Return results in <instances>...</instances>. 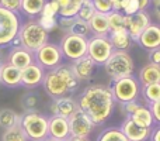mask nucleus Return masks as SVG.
Masks as SVG:
<instances>
[{
  "instance_id": "f257e3e1",
  "label": "nucleus",
  "mask_w": 160,
  "mask_h": 141,
  "mask_svg": "<svg viewBox=\"0 0 160 141\" xmlns=\"http://www.w3.org/2000/svg\"><path fill=\"white\" fill-rule=\"evenodd\" d=\"M79 109H82L96 126L105 123L115 109L111 89L104 85H90L79 96Z\"/></svg>"
},
{
  "instance_id": "f03ea898",
  "label": "nucleus",
  "mask_w": 160,
  "mask_h": 141,
  "mask_svg": "<svg viewBox=\"0 0 160 141\" xmlns=\"http://www.w3.org/2000/svg\"><path fill=\"white\" fill-rule=\"evenodd\" d=\"M80 82L75 76L70 65L61 64L59 67L45 72L42 86L51 99H58L62 96L73 93L79 88Z\"/></svg>"
},
{
  "instance_id": "7ed1b4c3",
  "label": "nucleus",
  "mask_w": 160,
  "mask_h": 141,
  "mask_svg": "<svg viewBox=\"0 0 160 141\" xmlns=\"http://www.w3.org/2000/svg\"><path fill=\"white\" fill-rule=\"evenodd\" d=\"M48 38H49V33L45 28H42V25L38 23V20L34 19L21 24L17 40L14 41L13 45H21L25 50L35 52L42 45L47 44Z\"/></svg>"
},
{
  "instance_id": "20e7f679",
  "label": "nucleus",
  "mask_w": 160,
  "mask_h": 141,
  "mask_svg": "<svg viewBox=\"0 0 160 141\" xmlns=\"http://www.w3.org/2000/svg\"><path fill=\"white\" fill-rule=\"evenodd\" d=\"M49 117L39 113L38 110L24 111L21 114V127L30 141H42L48 137Z\"/></svg>"
},
{
  "instance_id": "39448f33",
  "label": "nucleus",
  "mask_w": 160,
  "mask_h": 141,
  "mask_svg": "<svg viewBox=\"0 0 160 141\" xmlns=\"http://www.w3.org/2000/svg\"><path fill=\"white\" fill-rule=\"evenodd\" d=\"M21 24V14L0 6V48L14 44Z\"/></svg>"
},
{
  "instance_id": "423d86ee",
  "label": "nucleus",
  "mask_w": 160,
  "mask_h": 141,
  "mask_svg": "<svg viewBox=\"0 0 160 141\" xmlns=\"http://www.w3.org/2000/svg\"><path fill=\"white\" fill-rule=\"evenodd\" d=\"M104 69L105 73L111 78V80L121 79V78L133 75L135 62H133L132 57L128 54V51L114 50L108 61L104 64Z\"/></svg>"
},
{
  "instance_id": "0eeeda50",
  "label": "nucleus",
  "mask_w": 160,
  "mask_h": 141,
  "mask_svg": "<svg viewBox=\"0 0 160 141\" xmlns=\"http://www.w3.org/2000/svg\"><path fill=\"white\" fill-rule=\"evenodd\" d=\"M141 88L142 86L138 78H135L133 75L112 80L110 86L115 102L121 103V105L132 102V100H138L139 95H141Z\"/></svg>"
},
{
  "instance_id": "6e6552de",
  "label": "nucleus",
  "mask_w": 160,
  "mask_h": 141,
  "mask_svg": "<svg viewBox=\"0 0 160 141\" xmlns=\"http://www.w3.org/2000/svg\"><path fill=\"white\" fill-rule=\"evenodd\" d=\"M114 52L108 35H91L87 44V57L96 65H104Z\"/></svg>"
},
{
  "instance_id": "1a4fd4ad",
  "label": "nucleus",
  "mask_w": 160,
  "mask_h": 141,
  "mask_svg": "<svg viewBox=\"0 0 160 141\" xmlns=\"http://www.w3.org/2000/svg\"><path fill=\"white\" fill-rule=\"evenodd\" d=\"M87 44L88 38H86V37L66 33L63 38L61 40L59 47H61V51L63 54V58L73 62L76 59L82 58V57L87 55Z\"/></svg>"
},
{
  "instance_id": "9d476101",
  "label": "nucleus",
  "mask_w": 160,
  "mask_h": 141,
  "mask_svg": "<svg viewBox=\"0 0 160 141\" xmlns=\"http://www.w3.org/2000/svg\"><path fill=\"white\" fill-rule=\"evenodd\" d=\"M34 61L41 65L45 71H51L63 62V54H62L59 44L48 41L38 51L34 52Z\"/></svg>"
},
{
  "instance_id": "9b49d317",
  "label": "nucleus",
  "mask_w": 160,
  "mask_h": 141,
  "mask_svg": "<svg viewBox=\"0 0 160 141\" xmlns=\"http://www.w3.org/2000/svg\"><path fill=\"white\" fill-rule=\"evenodd\" d=\"M69 127H70V136L72 137H80V138H88L90 134L93 133L96 124L93 120L82 110L79 109L76 113H73L69 117Z\"/></svg>"
},
{
  "instance_id": "f8f14e48",
  "label": "nucleus",
  "mask_w": 160,
  "mask_h": 141,
  "mask_svg": "<svg viewBox=\"0 0 160 141\" xmlns=\"http://www.w3.org/2000/svg\"><path fill=\"white\" fill-rule=\"evenodd\" d=\"M150 24V16L148 11H138L131 16H125V30L131 35L132 41H138L139 35L145 31V28Z\"/></svg>"
},
{
  "instance_id": "ddd939ff",
  "label": "nucleus",
  "mask_w": 160,
  "mask_h": 141,
  "mask_svg": "<svg viewBox=\"0 0 160 141\" xmlns=\"http://www.w3.org/2000/svg\"><path fill=\"white\" fill-rule=\"evenodd\" d=\"M49 110L52 116H61L65 119H69L73 113L79 110V103L75 97L68 95V96H62L58 99H52Z\"/></svg>"
},
{
  "instance_id": "4468645a",
  "label": "nucleus",
  "mask_w": 160,
  "mask_h": 141,
  "mask_svg": "<svg viewBox=\"0 0 160 141\" xmlns=\"http://www.w3.org/2000/svg\"><path fill=\"white\" fill-rule=\"evenodd\" d=\"M45 71L41 65H38L37 62H32L31 65H28L27 68L21 69V86L27 89H35L39 85H42L45 78Z\"/></svg>"
},
{
  "instance_id": "2eb2a0df",
  "label": "nucleus",
  "mask_w": 160,
  "mask_h": 141,
  "mask_svg": "<svg viewBox=\"0 0 160 141\" xmlns=\"http://www.w3.org/2000/svg\"><path fill=\"white\" fill-rule=\"evenodd\" d=\"M6 62L11 64L13 67L18 68V69H24L32 62H35L34 61V52L22 48L21 45H11Z\"/></svg>"
},
{
  "instance_id": "dca6fc26",
  "label": "nucleus",
  "mask_w": 160,
  "mask_h": 141,
  "mask_svg": "<svg viewBox=\"0 0 160 141\" xmlns=\"http://www.w3.org/2000/svg\"><path fill=\"white\" fill-rule=\"evenodd\" d=\"M119 128L129 141H148L150 138V133H152V128L142 127V126L136 124L131 117H127L122 122Z\"/></svg>"
},
{
  "instance_id": "f3484780",
  "label": "nucleus",
  "mask_w": 160,
  "mask_h": 141,
  "mask_svg": "<svg viewBox=\"0 0 160 141\" xmlns=\"http://www.w3.org/2000/svg\"><path fill=\"white\" fill-rule=\"evenodd\" d=\"M48 137L66 141L70 137L69 120L61 116H51L48 123Z\"/></svg>"
},
{
  "instance_id": "a211bd4d",
  "label": "nucleus",
  "mask_w": 160,
  "mask_h": 141,
  "mask_svg": "<svg viewBox=\"0 0 160 141\" xmlns=\"http://www.w3.org/2000/svg\"><path fill=\"white\" fill-rule=\"evenodd\" d=\"M138 42L143 50L152 51L156 48H160V24H155V23H150L145 31L139 35Z\"/></svg>"
},
{
  "instance_id": "6ab92c4d",
  "label": "nucleus",
  "mask_w": 160,
  "mask_h": 141,
  "mask_svg": "<svg viewBox=\"0 0 160 141\" xmlns=\"http://www.w3.org/2000/svg\"><path fill=\"white\" fill-rule=\"evenodd\" d=\"M0 78H2V86L10 89L21 86V69L13 67L8 62L0 65Z\"/></svg>"
},
{
  "instance_id": "aec40b11",
  "label": "nucleus",
  "mask_w": 160,
  "mask_h": 141,
  "mask_svg": "<svg viewBox=\"0 0 160 141\" xmlns=\"http://www.w3.org/2000/svg\"><path fill=\"white\" fill-rule=\"evenodd\" d=\"M97 65L88 58L87 55L82 57V58L76 59V61L72 62L70 68H72L75 76L79 79V82H83V80H88L94 73V69H96Z\"/></svg>"
},
{
  "instance_id": "412c9836",
  "label": "nucleus",
  "mask_w": 160,
  "mask_h": 141,
  "mask_svg": "<svg viewBox=\"0 0 160 141\" xmlns=\"http://www.w3.org/2000/svg\"><path fill=\"white\" fill-rule=\"evenodd\" d=\"M138 80L141 83V86L152 85V83H160V65L149 62L145 67H142V69L139 71Z\"/></svg>"
},
{
  "instance_id": "4be33fe9",
  "label": "nucleus",
  "mask_w": 160,
  "mask_h": 141,
  "mask_svg": "<svg viewBox=\"0 0 160 141\" xmlns=\"http://www.w3.org/2000/svg\"><path fill=\"white\" fill-rule=\"evenodd\" d=\"M47 0H21L20 4V14L28 17L30 20L38 19L39 14L42 13Z\"/></svg>"
},
{
  "instance_id": "5701e85b",
  "label": "nucleus",
  "mask_w": 160,
  "mask_h": 141,
  "mask_svg": "<svg viewBox=\"0 0 160 141\" xmlns=\"http://www.w3.org/2000/svg\"><path fill=\"white\" fill-rule=\"evenodd\" d=\"M90 30L93 35H108L110 34V25H108V17L107 14L102 13H94V16L88 21Z\"/></svg>"
},
{
  "instance_id": "b1692460",
  "label": "nucleus",
  "mask_w": 160,
  "mask_h": 141,
  "mask_svg": "<svg viewBox=\"0 0 160 141\" xmlns=\"http://www.w3.org/2000/svg\"><path fill=\"white\" fill-rule=\"evenodd\" d=\"M108 38H110L114 50L127 51L132 45V38H131V35L128 34V31L125 28L124 30H118V31H111L108 34Z\"/></svg>"
},
{
  "instance_id": "393cba45",
  "label": "nucleus",
  "mask_w": 160,
  "mask_h": 141,
  "mask_svg": "<svg viewBox=\"0 0 160 141\" xmlns=\"http://www.w3.org/2000/svg\"><path fill=\"white\" fill-rule=\"evenodd\" d=\"M20 123H21V114L17 113L14 109L10 107L0 109V127L3 130L14 127L16 124H20Z\"/></svg>"
},
{
  "instance_id": "a878e982",
  "label": "nucleus",
  "mask_w": 160,
  "mask_h": 141,
  "mask_svg": "<svg viewBox=\"0 0 160 141\" xmlns=\"http://www.w3.org/2000/svg\"><path fill=\"white\" fill-rule=\"evenodd\" d=\"M59 6V17H76L83 0H53Z\"/></svg>"
},
{
  "instance_id": "bb28decb",
  "label": "nucleus",
  "mask_w": 160,
  "mask_h": 141,
  "mask_svg": "<svg viewBox=\"0 0 160 141\" xmlns=\"http://www.w3.org/2000/svg\"><path fill=\"white\" fill-rule=\"evenodd\" d=\"M129 117L136 124L142 126V127L152 128L153 123H155V119H153V114H152V111H150V109L146 107V106H142V105H141V107Z\"/></svg>"
},
{
  "instance_id": "cd10ccee",
  "label": "nucleus",
  "mask_w": 160,
  "mask_h": 141,
  "mask_svg": "<svg viewBox=\"0 0 160 141\" xmlns=\"http://www.w3.org/2000/svg\"><path fill=\"white\" fill-rule=\"evenodd\" d=\"M141 95L148 105L158 102V100H160V83H152V85L142 86Z\"/></svg>"
},
{
  "instance_id": "c85d7f7f",
  "label": "nucleus",
  "mask_w": 160,
  "mask_h": 141,
  "mask_svg": "<svg viewBox=\"0 0 160 141\" xmlns=\"http://www.w3.org/2000/svg\"><path fill=\"white\" fill-rule=\"evenodd\" d=\"M97 141H129L127 138L121 128L117 127H110L102 130L97 137Z\"/></svg>"
},
{
  "instance_id": "c756f323",
  "label": "nucleus",
  "mask_w": 160,
  "mask_h": 141,
  "mask_svg": "<svg viewBox=\"0 0 160 141\" xmlns=\"http://www.w3.org/2000/svg\"><path fill=\"white\" fill-rule=\"evenodd\" d=\"M2 141H30V140L25 136L21 124H16L14 127L4 130V133L2 134Z\"/></svg>"
},
{
  "instance_id": "7c9ffc66",
  "label": "nucleus",
  "mask_w": 160,
  "mask_h": 141,
  "mask_svg": "<svg viewBox=\"0 0 160 141\" xmlns=\"http://www.w3.org/2000/svg\"><path fill=\"white\" fill-rule=\"evenodd\" d=\"M108 17V25H110V33L111 31H118L125 28V14L118 10H112L111 13L107 14Z\"/></svg>"
},
{
  "instance_id": "2f4dec72",
  "label": "nucleus",
  "mask_w": 160,
  "mask_h": 141,
  "mask_svg": "<svg viewBox=\"0 0 160 141\" xmlns=\"http://www.w3.org/2000/svg\"><path fill=\"white\" fill-rule=\"evenodd\" d=\"M68 33L76 34V35L86 37V38H88V35H90L91 30H90V25H88L87 21H84V20L79 19V17H75V20H73V23H72V25H70V28L68 30Z\"/></svg>"
},
{
  "instance_id": "473e14b6",
  "label": "nucleus",
  "mask_w": 160,
  "mask_h": 141,
  "mask_svg": "<svg viewBox=\"0 0 160 141\" xmlns=\"http://www.w3.org/2000/svg\"><path fill=\"white\" fill-rule=\"evenodd\" d=\"M94 13H96V8H94V3L93 0H83L82 6H80V10L78 13L79 19L84 20V21H90V19L94 16Z\"/></svg>"
},
{
  "instance_id": "72a5a7b5",
  "label": "nucleus",
  "mask_w": 160,
  "mask_h": 141,
  "mask_svg": "<svg viewBox=\"0 0 160 141\" xmlns=\"http://www.w3.org/2000/svg\"><path fill=\"white\" fill-rule=\"evenodd\" d=\"M121 13H124L125 16H131L139 11V4L138 0H121Z\"/></svg>"
},
{
  "instance_id": "f704fd0d",
  "label": "nucleus",
  "mask_w": 160,
  "mask_h": 141,
  "mask_svg": "<svg viewBox=\"0 0 160 141\" xmlns=\"http://www.w3.org/2000/svg\"><path fill=\"white\" fill-rule=\"evenodd\" d=\"M39 16H48V17H59V6L53 0H47L42 13Z\"/></svg>"
},
{
  "instance_id": "c9c22d12",
  "label": "nucleus",
  "mask_w": 160,
  "mask_h": 141,
  "mask_svg": "<svg viewBox=\"0 0 160 141\" xmlns=\"http://www.w3.org/2000/svg\"><path fill=\"white\" fill-rule=\"evenodd\" d=\"M22 106H24L25 111H31V110H37L38 106V96L35 93H27L22 97Z\"/></svg>"
},
{
  "instance_id": "e433bc0d",
  "label": "nucleus",
  "mask_w": 160,
  "mask_h": 141,
  "mask_svg": "<svg viewBox=\"0 0 160 141\" xmlns=\"http://www.w3.org/2000/svg\"><path fill=\"white\" fill-rule=\"evenodd\" d=\"M37 20H38V23L42 25V28H45L48 33H49V31H52V30H55V28L58 27V17L39 16Z\"/></svg>"
},
{
  "instance_id": "4c0bfd02",
  "label": "nucleus",
  "mask_w": 160,
  "mask_h": 141,
  "mask_svg": "<svg viewBox=\"0 0 160 141\" xmlns=\"http://www.w3.org/2000/svg\"><path fill=\"white\" fill-rule=\"evenodd\" d=\"M94 8L97 13H102V14H108L114 10L111 0H94Z\"/></svg>"
},
{
  "instance_id": "58836bf2",
  "label": "nucleus",
  "mask_w": 160,
  "mask_h": 141,
  "mask_svg": "<svg viewBox=\"0 0 160 141\" xmlns=\"http://www.w3.org/2000/svg\"><path fill=\"white\" fill-rule=\"evenodd\" d=\"M20 4H21V0H0L2 7L11 11H16V13H20Z\"/></svg>"
},
{
  "instance_id": "ea45409f",
  "label": "nucleus",
  "mask_w": 160,
  "mask_h": 141,
  "mask_svg": "<svg viewBox=\"0 0 160 141\" xmlns=\"http://www.w3.org/2000/svg\"><path fill=\"white\" fill-rule=\"evenodd\" d=\"M122 107H124V111H125V114H127V117H129V116H132L139 107H141V103H139L138 100H132V102L124 103Z\"/></svg>"
},
{
  "instance_id": "a19ab883",
  "label": "nucleus",
  "mask_w": 160,
  "mask_h": 141,
  "mask_svg": "<svg viewBox=\"0 0 160 141\" xmlns=\"http://www.w3.org/2000/svg\"><path fill=\"white\" fill-rule=\"evenodd\" d=\"M149 109H150V111H152V114H153L155 123H159L160 124V100L152 103V105H149Z\"/></svg>"
},
{
  "instance_id": "79ce46f5",
  "label": "nucleus",
  "mask_w": 160,
  "mask_h": 141,
  "mask_svg": "<svg viewBox=\"0 0 160 141\" xmlns=\"http://www.w3.org/2000/svg\"><path fill=\"white\" fill-rule=\"evenodd\" d=\"M149 62L156 65H160V48L149 51Z\"/></svg>"
},
{
  "instance_id": "37998d69",
  "label": "nucleus",
  "mask_w": 160,
  "mask_h": 141,
  "mask_svg": "<svg viewBox=\"0 0 160 141\" xmlns=\"http://www.w3.org/2000/svg\"><path fill=\"white\" fill-rule=\"evenodd\" d=\"M150 141H160V124L150 133Z\"/></svg>"
},
{
  "instance_id": "c03bdc74",
  "label": "nucleus",
  "mask_w": 160,
  "mask_h": 141,
  "mask_svg": "<svg viewBox=\"0 0 160 141\" xmlns=\"http://www.w3.org/2000/svg\"><path fill=\"white\" fill-rule=\"evenodd\" d=\"M139 11H146V8L150 6V0H138Z\"/></svg>"
},
{
  "instance_id": "a18cd8bd",
  "label": "nucleus",
  "mask_w": 160,
  "mask_h": 141,
  "mask_svg": "<svg viewBox=\"0 0 160 141\" xmlns=\"http://www.w3.org/2000/svg\"><path fill=\"white\" fill-rule=\"evenodd\" d=\"M111 4H112L114 10L119 11V8H121V0H111Z\"/></svg>"
},
{
  "instance_id": "49530a36",
  "label": "nucleus",
  "mask_w": 160,
  "mask_h": 141,
  "mask_svg": "<svg viewBox=\"0 0 160 141\" xmlns=\"http://www.w3.org/2000/svg\"><path fill=\"white\" fill-rule=\"evenodd\" d=\"M66 141H90V140H88V138H80V137H72V136H70Z\"/></svg>"
},
{
  "instance_id": "de8ad7c7",
  "label": "nucleus",
  "mask_w": 160,
  "mask_h": 141,
  "mask_svg": "<svg viewBox=\"0 0 160 141\" xmlns=\"http://www.w3.org/2000/svg\"><path fill=\"white\" fill-rule=\"evenodd\" d=\"M153 13H155L156 19L160 21V6H159V7H156V8H153Z\"/></svg>"
},
{
  "instance_id": "09e8293b",
  "label": "nucleus",
  "mask_w": 160,
  "mask_h": 141,
  "mask_svg": "<svg viewBox=\"0 0 160 141\" xmlns=\"http://www.w3.org/2000/svg\"><path fill=\"white\" fill-rule=\"evenodd\" d=\"M150 4L153 6V8L159 7V6H160V0H150Z\"/></svg>"
},
{
  "instance_id": "8fccbe9b",
  "label": "nucleus",
  "mask_w": 160,
  "mask_h": 141,
  "mask_svg": "<svg viewBox=\"0 0 160 141\" xmlns=\"http://www.w3.org/2000/svg\"><path fill=\"white\" fill-rule=\"evenodd\" d=\"M4 54H3V48H0V65L4 64Z\"/></svg>"
},
{
  "instance_id": "3c124183",
  "label": "nucleus",
  "mask_w": 160,
  "mask_h": 141,
  "mask_svg": "<svg viewBox=\"0 0 160 141\" xmlns=\"http://www.w3.org/2000/svg\"><path fill=\"white\" fill-rule=\"evenodd\" d=\"M42 141H61V140H56V138H52V137H47L45 140H42Z\"/></svg>"
},
{
  "instance_id": "603ef678",
  "label": "nucleus",
  "mask_w": 160,
  "mask_h": 141,
  "mask_svg": "<svg viewBox=\"0 0 160 141\" xmlns=\"http://www.w3.org/2000/svg\"><path fill=\"white\" fill-rule=\"evenodd\" d=\"M0 86H2V78H0Z\"/></svg>"
},
{
  "instance_id": "864d4df0",
  "label": "nucleus",
  "mask_w": 160,
  "mask_h": 141,
  "mask_svg": "<svg viewBox=\"0 0 160 141\" xmlns=\"http://www.w3.org/2000/svg\"><path fill=\"white\" fill-rule=\"evenodd\" d=\"M93 2H94V0H93Z\"/></svg>"
}]
</instances>
